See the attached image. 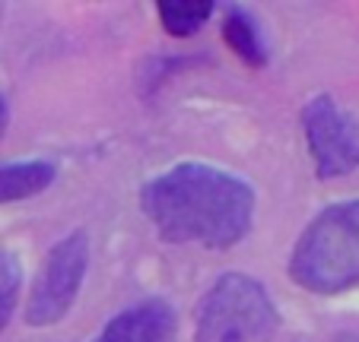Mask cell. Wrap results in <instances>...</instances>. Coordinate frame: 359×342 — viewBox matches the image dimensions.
<instances>
[{"mask_svg": "<svg viewBox=\"0 0 359 342\" xmlns=\"http://www.w3.org/2000/svg\"><path fill=\"white\" fill-rule=\"evenodd\" d=\"M7 121H10V108H7V101H4V95H0V136L7 130Z\"/></svg>", "mask_w": 359, "mask_h": 342, "instance_id": "11", "label": "cell"}, {"mask_svg": "<svg viewBox=\"0 0 359 342\" xmlns=\"http://www.w3.org/2000/svg\"><path fill=\"white\" fill-rule=\"evenodd\" d=\"M350 342H359V339H350Z\"/></svg>", "mask_w": 359, "mask_h": 342, "instance_id": "12", "label": "cell"}, {"mask_svg": "<svg viewBox=\"0 0 359 342\" xmlns=\"http://www.w3.org/2000/svg\"><path fill=\"white\" fill-rule=\"evenodd\" d=\"M299 289L337 295L359 285V200L334 203L299 235L290 257Z\"/></svg>", "mask_w": 359, "mask_h": 342, "instance_id": "2", "label": "cell"}, {"mask_svg": "<svg viewBox=\"0 0 359 342\" xmlns=\"http://www.w3.org/2000/svg\"><path fill=\"white\" fill-rule=\"evenodd\" d=\"M156 10L165 32L175 38H188V35L201 32L203 22L210 20L213 3H207V0H163Z\"/></svg>", "mask_w": 359, "mask_h": 342, "instance_id": "9", "label": "cell"}, {"mask_svg": "<svg viewBox=\"0 0 359 342\" xmlns=\"http://www.w3.org/2000/svg\"><path fill=\"white\" fill-rule=\"evenodd\" d=\"M89 263V241L83 231L67 235L51 248L45 257V266L39 269V279L32 285L26 308V320L32 327H51L57 323L76 301V292L83 285Z\"/></svg>", "mask_w": 359, "mask_h": 342, "instance_id": "4", "label": "cell"}, {"mask_svg": "<svg viewBox=\"0 0 359 342\" xmlns=\"http://www.w3.org/2000/svg\"><path fill=\"white\" fill-rule=\"evenodd\" d=\"M302 134L321 181L344 178L359 168V124L331 95H315L302 108Z\"/></svg>", "mask_w": 359, "mask_h": 342, "instance_id": "5", "label": "cell"}, {"mask_svg": "<svg viewBox=\"0 0 359 342\" xmlns=\"http://www.w3.org/2000/svg\"><path fill=\"white\" fill-rule=\"evenodd\" d=\"M280 314L267 289L245 273H226L194 311L197 342H271Z\"/></svg>", "mask_w": 359, "mask_h": 342, "instance_id": "3", "label": "cell"}, {"mask_svg": "<svg viewBox=\"0 0 359 342\" xmlns=\"http://www.w3.org/2000/svg\"><path fill=\"white\" fill-rule=\"evenodd\" d=\"M140 203L165 241L207 250L238 244L255 219V190L223 168L197 162L175 165L149 181Z\"/></svg>", "mask_w": 359, "mask_h": 342, "instance_id": "1", "label": "cell"}, {"mask_svg": "<svg viewBox=\"0 0 359 342\" xmlns=\"http://www.w3.org/2000/svg\"><path fill=\"white\" fill-rule=\"evenodd\" d=\"M223 38L248 67H264L267 64L264 38H261L255 20H251L245 10H229V16H226V22H223Z\"/></svg>", "mask_w": 359, "mask_h": 342, "instance_id": "8", "label": "cell"}, {"mask_svg": "<svg viewBox=\"0 0 359 342\" xmlns=\"http://www.w3.org/2000/svg\"><path fill=\"white\" fill-rule=\"evenodd\" d=\"M20 285H22V266L13 254H0V333L7 329L13 308L20 301Z\"/></svg>", "mask_w": 359, "mask_h": 342, "instance_id": "10", "label": "cell"}, {"mask_svg": "<svg viewBox=\"0 0 359 342\" xmlns=\"http://www.w3.org/2000/svg\"><path fill=\"white\" fill-rule=\"evenodd\" d=\"M55 181V165L48 162H20L0 168V203H16L41 194Z\"/></svg>", "mask_w": 359, "mask_h": 342, "instance_id": "7", "label": "cell"}, {"mask_svg": "<svg viewBox=\"0 0 359 342\" xmlns=\"http://www.w3.org/2000/svg\"><path fill=\"white\" fill-rule=\"evenodd\" d=\"M172 333H175V311L159 298H149L111 317L93 342H169Z\"/></svg>", "mask_w": 359, "mask_h": 342, "instance_id": "6", "label": "cell"}]
</instances>
